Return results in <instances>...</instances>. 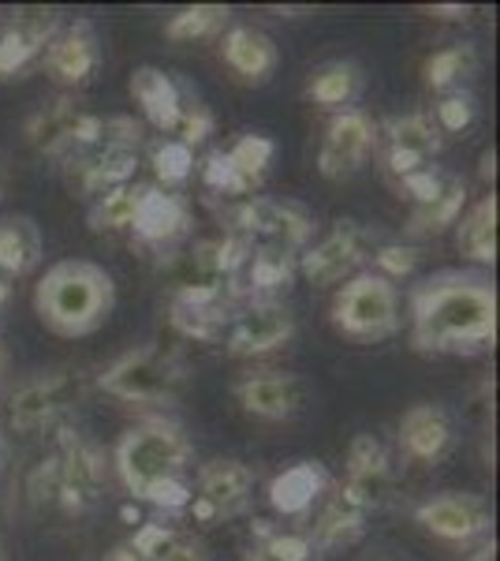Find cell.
<instances>
[{
	"label": "cell",
	"instance_id": "cell-1",
	"mask_svg": "<svg viewBox=\"0 0 500 561\" xmlns=\"http://www.w3.org/2000/svg\"><path fill=\"white\" fill-rule=\"evenodd\" d=\"M497 341V288L475 270H441L411 288V348L475 356Z\"/></svg>",
	"mask_w": 500,
	"mask_h": 561
},
{
	"label": "cell",
	"instance_id": "cell-2",
	"mask_svg": "<svg viewBox=\"0 0 500 561\" xmlns=\"http://www.w3.org/2000/svg\"><path fill=\"white\" fill-rule=\"evenodd\" d=\"M116 307V280L90 259H60L34 285V314L57 337L79 341L97 333Z\"/></svg>",
	"mask_w": 500,
	"mask_h": 561
},
{
	"label": "cell",
	"instance_id": "cell-3",
	"mask_svg": "<svg viewBox=\"0 0 500 561\" xmlns=\"http://www.w3.org/2000/svg\"><path fill=\"white\" fill-rule=\"evenodd\" d=\"M190 460H195V446H190L184 423L168 420V415H153V420L135 423L116 442L113 468L124 491L135 502H142L165 479H184L190 472Z\"/></svg>",
	"mask_w": 500,
	"mask_h": 561
},
{
	"label": "cell",
	"instance_id": "cell-4",
	"mask_svg": "<svg viewBox=\"0 0 500 561\" xmlns=\"http://www.w3.org/2000/svg\"><path fill=\"white\" fill-rule=\"evenodd\" d=\"M187 382V364L161 345H139L116 356L102 375L97 389L124 404H172Z\"/></svg>",
	"mask_w": 500,
	"mask_h": 561
},
{
	"label": "cell",
	"instance_id": "cell-5",
	"mask_svg": "<svg viewBox=\"0 0 500 561\" xmlns=\"http://www.w3.org/2000/svg\"><path fill=\"white\" fill-rule=\"evenodd\" d=\"M329 322L340 337L354 341V345H377V341L396 337L399 330V293L385 277L354 274L336 288L329 304Z\"/></svg>",
	"mask_w": 500,
	"mask_h": 561
},
{
	"label": "cell",
	"instance_id": "cell-6",
	"mask_svg": "<svg viewBox=\"0 0 500 561\" xmlns=\"http://www.w3.org/2000/svg\"><path fill=\"white\" fill-rule=\"evenodd\" d=\"M232 225V237H240L251 251H288V255H303L314 243V214L292 198H266L251 195L240 203H229L224 210Z\"/></svg>",
	"mask_w": 500,
	"mask_h": 561
},
{
	"label": "cell",
	"instance_id": "cell-7",
	"mask_svg": "<svg viewBox=\"0 0 500 561\" xmlns=\"http://www.w3.org/2000/svg\"><path fill=\"white\" fill-rule=\"evenodd\" d=\"M90 393V375L79 367H57L26 378L8 397V427L15 434H38L57 427L68 412H75Z\"/></svg>",
	"mask_w": 500,
	"mask_h": 561
},
{
	"label": "cell",
	"instance_id": "cell-8",
	"mask_svg": "<svg viewBox=\"0 0 500 561\" xmlns=\"http://www.w3.org/2000/svg\"><path fill=\"white\" fill-rule=\"evenodd\" d=\"M272 158H277V142L269 135L243 131L224 150L209 153L202 165H198V176H202L206 192L221 195L224 203H240V198H251L266 184Z\"/></svg>",
	"mask_w": 500,
	"mask_h": 561
},
{
	"label": "cell",
	"instance_id": "cell-9",
	"mask_svg": "<svg viewBox=\"0 0 500 561\" xmlns=\"http://www.w3.org/2000/svg\"><path fill=\"white\" fill-rule=\"evenodd\" d=\"M23 139L26 147L42 158L63 161L68 153L94 150L102 139V116L79 108L71 98H57V102L34 108L23 121Z\"/></svg>",
	"mask_w": 500,
	"mask_h": 561
},
{
	"label": "cell",
	"instance_id": "cell-10",
	"mask_svg": "<svg viewBox=\"0 0 500 561\" xmlns=\"http://www.w3.org/2000/svg\"><path fill=\"white\" fill-rule=\"evenodd\" d=\"M254 494V472L251 465L235 457H213L198 465L195 483H190V505L187 517L195 524H221L240 513H247Z\"/></svg>",
	"mask_w": 500,
	"mask_h": 561
},
{
	"label": "cell",
	"instance_id": "cell-11",
	"mask_svg": "<svg viewBox=\"0 0 500 561\" xmlns=\"http://www.w3.org/2000/svg\"><path fill=\"white\" fill-rule=\"evenodd\" d=\"M377 142V121L367 108H340V113L329 116L322 142H317V173L325 180H351L370 165Z\"/></svg>",
	"mask_w": 500,
	"mask_h": 561
},
{
	"label": "cell",
	"instance_id": "cell-12",
	"mask_svg": "<svg viewBox=\"0 0 500 561\" xmlns=\"http://www.w3.org/2000/svg\"><path fill=\"white\" fill-rule=\"evenodd\" d=\"M295 333V311L284 300H243L235 307L229 333H224V352L232 359L269 356V352L292 345Z\"/></svg>",
	"mask_w": 500,
	"mask_h": 561
},
{
	"label": "cell",
	"instance_id": "cell-13",
	"mask_svg": "<svg viewBox=\"0 0 500 561\" xmlns=\"http://www.w3.org/2000/svg\"><path fill=\"white\" fill-rule=\"evenodd\" d=\"M57 465H60V513L83 517L86 510H94L102 502L108 486V460L79 431L60 427Z\"/></svg>",
	"mask_w": 500,
	"mask_h": 561
},
{
	"label": "cell",
	"instance_id": "cell-14",
	"mask_svg": "<svg viewBox=\"0 0 500 561\" xmlns=\"http://www.w3.org/2000/svg\"><path fill=\"white\" fill-rule=\"evenodd\" d=\"M374 248L377 243L370 237V229H362L359 221H336L329 237L311 243L299 255V277H306L311 285H340V280L362 274Z\"/></svg>",
	"mask_w": 500,
	"mask_h": 561
},
{
	"label": "cell",
	"instance_id": "cell-15",
	"mask_svg": "<svg viewBox=\"0 0 500 561\" xmlns=\"http://www.w3.org/2000/svg\"><path fill=\"white\" fill-rule=\"evenodd\" d=\"M63 15L57 8H15L0 20V83L23 79L42 65L45 45L57 38Z\"/></svg>",
	"mask_w": 500,
	"mask_h": 561
},
{
	"label": "cell",
	"instance_id": "cell-16",
	"mask_svg": "<svg viewBox=\"0 0 500 561\" xmlns=\"http://www.w3.org/2000/svg\"><path fill=\"white\" fill-rule=\"evenodd\" d=\"M333 486L367 517L377 513L388 502V491H393V454H388L385 442L377 434H354L348 457H344V479Z\"/></svg>",
	"mask_w": 500,
	"mask_h": 561
},
{
	"label": "cell",
	"instance_id": "cell-17",
	"mask_svg": "<svg viewBox=\"0 0 500 561\" xmlns=\"http://www.w3.org/2000/svg\"><path fill=\"white\" fill-rule=\"evenodd\" d=\"M415 524L430 531L441 542H456V547H470L475 539L493 536V513H489L481 494H438L415 505Z\"/></svg>",
	"mask_w": 500,
	"mask_h": 561
},
{
	"label": "cell",
	"instance_id": "cell-18",
	"mask_svg": "<svg viewBox=\"0 0 500 561\" xmlns=\"http://www.w3.org/2000/svg\"><path fill=\"white\" fill-rule=\"evenodd\" d=\"M190 203L179 192H165L158 184H142L139 187V206H135V221H131V240L147 251H176L179 243L190 237Z\"/></svg>",
	"mask_w": 500,
	"mask_h": 561
},
{
	"label": "cell",
	"instance_id": "cell-19",
	"mask_svg": "<svg viewBox=\"0 0 500 561\" xmlns=\"http://www.w3.org/2000/svg\"><path fill=\"white\" fill-rule=\"evenodd\" d=\"M97 68H102V38L90 20L63 23L57 38L42 53V71L60 90H83L86 83H94Z\"/></svg>",
	"mask_w": 500,
	"mask_h": 561
},
{
	"label": "cell",
	"instance_id": "cell-20",
	"mask_svg": "<svg viewBox=\"0 0 500 561\" xmlns=\"http://www.w3.org/2000/svg\"><path fill=\"white\" fill-rule=\"evenodd\" d=\"M381 142V169L388 173V180H399L415 169H426L438 161V153L444 150V135L433 128L430 113H404L385 121V128H377Z\"/></svg>",
	"mask_w": 500,
	"mask_h": 561
},
{
	"label": "cell",
	"instance_id": "cell-21",
	"mask_svg": "<svg viewBox=\"0 0 500 561\" xmlns=\"http://www.w3.org/2000/svg\"><path fill=\"white\" fill-rule=\"evenodd\" d=\"M135 173H139V150L120 147L79 150L60 161V176L75 198H97L105 192H116V187H127L135 184Z\"/></svg>",
	"mask_w": 500,
	"mask_h": 561
},
{
	"label": "cell",
	"instance_id": "cell-22",
	"mask_svg": "<svg viewBox=\"0 0 500 561\" xmlns=\"http://www.w3.org/2000/svg\"><path fill=\"white\" fill-rule=\"evenodd\" d=\"M232 397L243 412L266 423H288L306 409V382L288 370H258V375H243L232 386Z\"/></svg>",
	"mask_w": 500,
	"mask_h": 561
},
{
	"label": "cell",
	"instance_id": "cell-23",
	"mask_svg": "<svg viewBox=\"0 0 500 561\" xmlns=\"http://www.w3.org/2000/svg\"><path fill=\"white\" fill-rule=\"evenodd\" d=\"M243 304L240 293H190L168 296V322L179 337L195 345H221L232 325L235 307Z\"/></svg>",
	"mask_w": 500,
	"mask_h": 561
},
{
	"label": "cell",
	"instance_id": "cell-24",
	"mask_svg": "<svg viewBox=\"0 0 500 561\" xmlns=\"http://www.w3.org/2000/svg\"><path fill=\"white\" fill-rule=\"evenodd\" d=\"M396 438L407 460H415V465H441L456 449V423H452L449 409L422 401L399 415Z\"/></svg>",
	"mask_w": 500,
	"mask_h": 561
},
{
	"label": "cell",
	"instance_id": "cell-25",
	"mask_svg": "<svg viewBox=\"0 0 500 561\" xmlns=\"http://www.w3.org/2000/svg\"><path fill=\"white\" fill-rule=\"evenodd\" d=\"M329 486H333V476L322 460H295V465H288L284 472H277L269 479L266 497L277 517L303 520V517H311L314 505L329 494Z\"/></svg>",
	"mask_w": 500,
	"mask_h": 561
},
{
	"label": "cell",
	"instance_id": "cell-26",
	"mask_svg": "<svg viewBox=\"0 0 500 561\" xmlns=\"http://www.w3.org/2000/svg\"><path fill=\"white\" fill-rule=\"evenodd\" d=\"M221 60L240 83L266 87L280 65V49L258 26H229L221 34Z\"/></svg>",
	"mask_w": 500,
	"mask_h": 561
},
{
	"label": "cell",
	"instance_id": "cell-27",
	"mask_svg": "<svg viewBox=\"0 0 500 561\" xmlns=\"http://www.w3.org/2000/svg\"><path fill=\"white\" fill-rule=\"evenodd\" d=\"M184 87L179 79H172L165 68L158 65H139L127 79V94L139 105V113L147 116L153 131L172 135L179 121V105H184Z\"/></svg>",
	"mask_w": 500,
	"mask_h": 561
},
{
	"label": "cell",
	"instance_id": "cell-28",
	"mask_svg": "<svg viewBox=\"0 0 500 561\" xmlns=\"http://www.w3.org/2000/svg\"><path fill=\"white\" fill-rule=\"evenodd\" d=\"M45 259L42 229L31 214H4L0 217V280L15 285V280L31 277Z\"/></svg>",
	"mask_w": 500,
	"mask_h": 561
},
{
	"label": "cell",
	"instance_id": "cell-29",
	"mask_svg": "<svg viewBox=\"0 0 500 561\" xmlns=\"http://www.w3.org/2000/svg\"><path fill=\"white\" fill-rule=\"evenodd\" d=\"M362 536H367V513L354 510L348 497L336 491V486H329V494L322 497V510H317L306 539L314 542L317 554L329 558V554H336V550L354 547Z\"/></svg>",
	"mask_w": 500,
	"mask_h": 561
},
{
	"label": "cell",
	"instance_id": "cell-30",
	"mask_svg": "<svg viewBox=\"0 0 500 561\" xmlns=\"http://www.w3.org/2000/svg\"><path fill=\"white\" fill-rule=\"evenodd\" d=\"M362 90H367V71H362V65H354V60H325V65H317L306 76L303 98L317 108L340 113V108H354Z\"/></svg>",
	"mask_w": 500,
	"mask_h": 561
},
{
	"label": "cell",
	"instance_id": "cell-31",
	"mask_svg": "<svg viewBox=\"0 0 500 561\" xmlns=\"http://www.w3.org/2000/svg\"><path fill=\"white\" fill-rule=\"evenodd\" d=\"M295 277H299V255L258 248L247 255V266L240 274V293L243 300H277L280 293L292 288Z\"/></svg>",
	"mask_w": 500,
	"mask_h": 561
},
{
	"label": "cell",
	"instance_id": "cell-32",
	"mask_svg": "<svg viewBox=\"0 0 500 561\" xmlns=\"http://www.w3.org/2000/svg\"><path fill=\"white\" fill-rule=\"evenodd\" d=\"M456 248L463 259L478 262V266H493L497 262V195H481L475 206H467L456 221Z\"/></svg>",
	"mask_w": 500,
	"mask_h": 561
},
{
	"label": "cell",
	"instance_id": "cell-33",
	"mask_svg": "<svg viewBox=\"0 0 500 561\" xmlns=\"http://www.w3.org/2000/svg\"><path fill=\"white\" fill-rule=\"evenodd\" d=\"M467 198H470L467 180L452 173L441 195H433L430 203H422V206H411L407 237H441V232L456 229V221L463 217V210H467Z\"/></svg>",
	"mask_w": 500,
	"mask_h": 561
},
{
	"label": "cell",
	"instance_id": "cell-34",
	"mask_svg": "<svg viewBox=\"0 0 500 561\" xmlns=\"http://www.w3.org/2000/svg\"><path fill=\"white\" fill-rule=\"evenodd\" d=\"M243 561H322L306 531H284L272 520H251V547Z\"/></svg>",
	"mask_w": 500,
	"mask_h": 561
},
{
	"label": "cell",
	"instance_id": "cell-35",
	"mask_svg": "<svg viewBox=\"0 0 500 561\" xmlns=\"http://www.w3.org/2000/svg\"><path fill=\"white\" fill-rule=\"evenodd\" d=\"M478 76V49L470 42H452L444 49L430 53L422 65V83L433 94H452V90H467L470 79Z\"/></svg>",
	"mask_w": 500,
	"mask_h": 561
},
{
	"label": "cell",
	"instance_id": "cell-36",
	"mask_svg": "<svg viewBox=\"0 0 500 561\" xmlns=\"http://www.w3.org/2000/svg\"><path fill=\"white\" fill-rule=\"evenodd\" d=\"M232 12L224 4H190L179 8L176 15H168L165 38L176 45H195V42H213L229 31Z\"/></svg>",
	"mask_w": 500,
	"mask_h": 561
},
{
	"label": "cell",
	"instance_id": "cell-37",
	"mask_svg": "<svg viewBox=\"0 0 500 561\" xmlns=\"http://www.w3.org/2000/svg\"><path fill=\"white\" fill-rule=\"evenodd\" d=\"M139 187L142 184H127V187H116V192L97 195L94 203H90V210H86L90 232H97V237H116V232H131L135 206H139Z\"/></svg>",
	"mask_w": 500,
	"mask_h": 561
},
{
	"label": "cell",
	"instance_id": "cell-38",
	"mask_svg": "<svg viewBox=\"0 0 500 561\" xmlns=\"http://www.w3.org/2000/svg\"><path fill=\"white\" fill-rule=\"evenodd\" d=\"M150 165H153V176H158V187L165 192H179L190 176H195V150L184 147L179 139H158L150 147Z\"/></svg>",
	"mask_w": 500,
	"mask_h": 561
},
{
	"label": "cell",
	"instance_id": "cell-39",
	"mask_svg": "<svg viewBox=\"0 0 500 561\" xmlns=\"http://www.w3.org/2000/svg\"><path fill=\"white\" fill-rule=\"evenodd\" d=\"M433 128L441 135H467L478 121V98L470 90H452V94H441V102L433 105L430 113Z\"/></svg>",
	"mask_w": 500,
	"mask_h": 561
},
{
	"label": "cell",
	"instance_id": "cell-40",
	"mask_svg": "<svg viewBox=\"0 0 500 561\" xmlns=\"http://www.w3.org/2000/svg\"><path fill=\"white\" fill-rule=\"evenodd\" d=\"M213 131H217V116L209 113V105H202V98H198L195 90L184 87V105H179V121H176L172 139H179L184 147L198 150Z\"/></svg>",
	"mask_w": 500,
	"mask_h": 561
},
{
	"label": "cell",
	"instance_id": "cell-41",
	"mask_svg": "<svg viewBox=\"0 0 500 561\" xmlns=\"http://www.w3.org/2000/svg\"><path fill=\"white\" fill-rule=\"evenodd\" d=\"M418 262H422V251H418L415 243H377L374 255H370V274L396 285V280L415 277Z\"/></svg>",
	"mask_w": 500,
	"mask_h": 561
},
{
	"label": "cell",
	"instance_id": "cell-42",
	"mask_svg": "<svg viewBox=\"0 0 500 561\" xmlns=\"http://www.w3.org/2000/svg\"><path fill=\"white\" fill-rule=\"evenodd\" d=\"M26 497H31L34 510H60V465L57 454L34 465V472L26 476Z\"/></svg>",
	"mask_w": 500,
	"mask_h": 561
},
{
	"label": "cell",
	"instance_id": "cell-43",
	"mask_svg": "<svg viewBox=\"0 0 500 561\" xmlns=\"http://www.w3.org/2000/svg\"><path fill=\"white\" fill-rule=\"evenodd\" d=\"M449 180H452V173H444L438 165H426V169H415V173L393 180V187L399 192V198L404 195L411 198V206H422V203H430L433 195H441Z\"/></svg>",
	"mask_w": 500,
	"mask_h": 561
},
{
	"label": "cell",
	"instance_id": "cell-44",
	"mask_svg": "<svg viewBox=\"0 0 500 561\" xmlns=\"http://www.w3.org/2000/svg\"><path fill=\"white\" fill-rule=\"evenodd\" d=\"M176 536H179V531L172 528V524H165V520H147V524H139V528H135V536L127 539V547H131L142 561H158L161 550H165Z\"/></svg>",
	"mask_w": 500,
	"mask_h": 561
},
{
	"label": "cell",
	"instance_id": "cell-45",
	"mask_svg": "<svg viewBox=\"0 0 500 561\" xmlns=\"http://www.w3.org/2000/svg\"><path fill=\"white\" fill-rule=\"evenodd\" d=\"M158 561H209V554H206V547L198 539H187L184 531H179L176 539L168 542L165 550H161V558Z\"/></svg>",
	"mask_w": 500,
	"mask_h": 561
},
{
	"label": "cell",
	"instance_id": "cell-46",
	"mask_svg": "<svg viewBox=\"0 0 500 561\" xmlns=\"http://www.w3.org/2000/svg\"><path fill=\"white\" fill-rule=\"evenodd\" d=\"M467 561H497V539L486 536V539H475L467 547Z\"/></svg>",
	"mask_w": 500,
	"mask_h": 561
},
{
	"label": "cell",
	"instance_id": "cell-47",
	"mask_svg": "<svg viewBox=\"0 0 500 561\" xmlns=\"http://www.w3.org/2000/svg\"><path fill=\"white\" fill-rule=\"evenodd\" d=\"M430 15H438V20H467L470 8H467V4H452V8L433 4V8H430Z\"/></svg>",
	"mask_w": 500,
	"mask_h": 561
},
{
	"label": "cell",
	"instance_id": "cell-48",
	"mask_svg": "<svg viewBox=\"0 0 500 561\" xmlns=\"http://www.w3.org/2000/svg\"><path fill=\"white\" fill-rule=\"evenodd\" d=\"M481 180H486V187L497 180V153H493V150L481 153Z\"/></svg>",
	"mask_w": 500,
	"mask_h": 561
},
{
	"label": "cell",
	"instance_id": "cell-49",
	"mask_svg": "<svg viewBox=\"0 0 500 561\" xmlns=\"http://www.w3.org/2000/svg\"><path fill=\"white\" fill-rule=\"evenodd\" d=\"M105 561H142V558L135 554V550L127 547V542H120V547H113V550H108V554H105Z\"/></svg>",
	"mask_w": 500,
	"mask_h": 561
},
{
	"label": "cell",
	"instance_id": "cell-50",
	"mask_svg": "<svg viewBox=\"0 0 500 561\" xmlns=\"http://www.w3.org/2000/svg\"><path fill=\"white\" fill-rule=\"evenodd\" d=\"M8 300H12V285H4V280H0V311L8 307Z\"/></svg>",
	"mask_w": 500,
	"mask_h": 561
},
{
	"label": "cell",
	"instance_id": "cell-51",
	"mask_svg": "<svg viewBox=\"0 0 500 561\" xmlns=\"http://www.w3.org/2000/svg\"><path fill=\"white\" fill-rule=\"evenodd\" d=\"M4 468H8V438L0 434V472H4Z\"/></svg>",
	"mask_w": 500,
	"mask_h": 561
},
{
	"label": "cell",
	"instance_id": "cell-52",
	"mask_svg": "<svg viewBox=\"0 0 500 561\" xmlns=\"http://www.w3.org/2000/svg\"><path fill=\"white\" fill-rule=\"evenodd\" d=\"M4 375H8V348L0 345V386H4Z\"/></svg>",
	"mask_w": 500,
	"mask_h": 561
},
{
	"label": "cell",
	"instance_id": "cell-53",
	"mask_svg": "<svg viewBox=\"0 0 500 561\" xmlns=\"http://www.w3.org/2000/svg\"><path fill=\"white\" fill-rule=\"evenodd\" d=\"M0 198H4V165H0Z\"/></svg>",
	"mask_w": 500,
	"mask_h": 561
},
{
	"label": "cell",
	"instance_id": "cell-54",
	"mask_svg": "<svg viewBox=\"0 0 500 561\" xmlns=\"http://www.w3.org/2000/svg\"><path fill=\"white\" fill-rule=\"evenodd\" d=\"M374 561H396V558H374Z\"/></svg>",
	"mask_w": 500,
	"mask_h": 561
},
{
	"label": "cell",
	"instance_id": "cell-55",
	"mask_svg": "<svg viewBox=\"0 0 500 561\" xmlns=\"http://www.w3.org/2000/svg\"><path fill=\"white\" fill-rule=\"evenodd\" d=\"M0 561H4V558H0Z\"/></svg>",
	"mask_w": 500,
	"mask_h": 561
}]
</instances>
